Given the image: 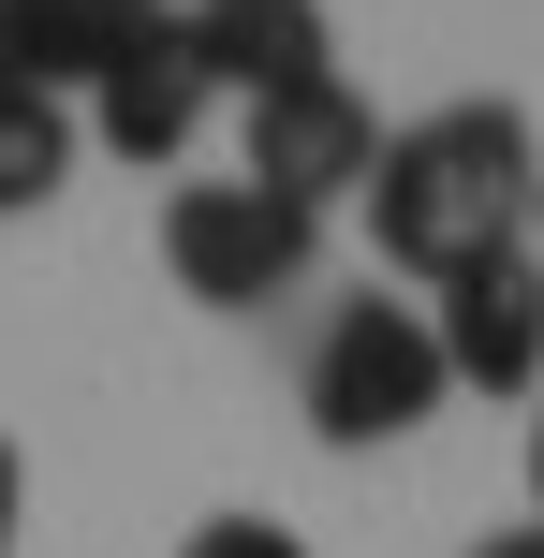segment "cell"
<instances>
[{
    "label": "cell",
    "mask_w": 544,
    "mask_h": 558,
    "mask_svg": "<svg viewBox=\"0 0 544 558\" xmlns=\"http://www.w3.org/2000/svg\"><path fill=\"white\" fill-rule=\"evenodd\" d=\"M162 265H177L192 308H280V294H310L324 221L280 206V192H251V177H192V192L162 206Z\"/></svg>",
    "instance_id": "3"
},
{
    "label": "cell",
    "mask_w": 544,
    "mask_h": 558,
    "mask_svg": "<svg viewBox=\"0 0 544 558\" xmlns=\"http://www.w3.org/2000/svg\"><path fill=\"white\" fill-rule=\"evenodd\" d=\"M530 500H544V412H530Z\"/></svg>",
    "instance_id": "13"
},
{
    "label": "cell",
    "mask_w": 544,
    "mask_h": 558,
    "mask_svg": "<svg viewBox=\"0 0 544 558\" xmlns=\"http://www.w3.org/2000/svg\"><path fill=\"white\" fill-rule=\"evenodd\" d=\"M530 235H544V177H530Z\"/></svg>",
    "instance_id": "14"
},
{
    "label": "cell",
    "mask_w": 544,
    "mask_h": 558,
    "mask_svg": "<svg viewBox=\"0 0 544 558\" xmlns=\"http://www.w3.org/2000/svg\"><path fill=\"white\" fill-rule=\"evenodd\" d=\"M177 0H0V88H45V104H74V88H104V59L133 45V29H162Z\"/></svg>",
    "instance_id": "8"
},
{
    "label": "cell",
    "mask_w": 544,
    "mask_h": 558,
    "mask_svg": "<svg viewBox=\"0 0 544 558\" xmlns=\"http://www.w3.org/2000/svg\"><path fill=\"white\" fill-rule=\"evenodd\" d=\"M427 338H442V383H457V397H530L544 383V265L500 251V265L442 279Z\"/></svg>",
    "instance_id": "5"
},
{
    "label": "cell",
    "mask_w": 544,
    "mask_h": 558,
    "mask_svg": "<svg viewBox=\"0 0 544 558\" xmlns=\"http://www.w3.org/2000/svg\"><path fill=\"white\" fill-rule=\"evenodd\" d=\"M59 177H74V104H45V88H0V221H29Z\"/></svg>",
    "instance_id": "9"
},
{
    "label": "cell",
    "mask_w": 544,
    "mask_h": 558,
    "mask_svg": "<svg viewBox=\"0 0 544 558\" xmlns=\"http://www.w3.org/2000/svg\"><path fill=\"white\" fill-rule=\"evenodd\" d=\"M530 177H544V133L516 104H427V118H398L383 133V162H368V235H383V265H412V279H471V265H500L530 235Z\"/></svg>",
    "instance_id": "1"
},
{
    "label": "cell",
    "mask_w": 544,
    "mask_h": 558,
    "mask_svg": "<svg viewBox=\"0 0 544 558\" xmlns=\"http://www.w3.org/2000/svg\"><path fill=\"white\" fill-rule=\"evenodd\" d=\"M177 558H310V544H294L280 514H206V530L177 544Z\"/></svg>",
    "instance_id": "10"
},
{
    "label": "cell",
    "mask_w": 544,
    "mask_h": 558,
    "mask_svg": "<svg viewBox=\"0 0 544 558\" xmlns=\"http://www.w3.org/2000/svg\"><path fill=\"white\" fill-rule=\"evenodd\" d=\"M177 29H192L206 88H235V104H280V88H324V74H339L324 0H177Z\"/></svg>",
    "instance_id": "6"
},
{
    "label": "cell",
    "mask_w": 544,
    "mask_h": 558,
    "mask_svg": "<svg viewBox=\"0 0 544 558\" xmlns=\"http://www.w3.org/2000/svg\"><path fill=\"white\" fill-rule=\"evenodd\" d=\"M206 104H221V88H206V59H192V29H133V45L104 59V88H88V133L118 147V162H177V147L206 133Z\"/></svg>",
    "instance_id": "7"
},
{
    "label": "cell",
    "mask_w": 544,
    "mask_h": 558,
    "mask_svg": "<svg viewBox=\"0 0 544 558\" xmlns=\"http://www.w3.org/2000/svg\"><path fill=\"white\" fill-rule=\"evenodd\" d=\"M471 558H544V530H486V544H471Z\"/></svg>",
    "instance_id": "12"
},
{
    "label": "cell",
    "mask_w": 544,
    "mask_h": 558,
    "mask_svg": "<svg viewBox=\"0 0 544 558\" xmlns=\"http://www.w3.org/2000/svg\"><path fill=\"white\" fill-rule=\"evenodd\" d=\"M294 397H310V426H324L339 456H368V441H412L457 383H442V338H427V308H412V294H339Z\"/></svg>",
    "instance_id": "2"
},
{
    "label": "cell",
    "mask_w": 544,
    "mask_h": 558,
    "mask_svg": "<svg viewBox=\"0 0 544 558\" xmlns=\"http://www.w3.org/2000/svg\"><path fill=\"white\" fill-rule=\"evenodd\" d=\"M368 162H383V118L353 104L339 74L251 104V133H235V177H251V192H280V206H310V221H324L339 192H368Z\"/></svg>",
    "instance_id": "4"
},
{
    "label": "cell",
    "mask_w": 544,
    "mask_h": 558,
    "mask_svg": "<svg viewBox=\"0 0 544 558\" xmlns=\"http://www.w3.org/2000/svg\"><path fill=\"white\" fill-rule=\"evenodd\" d=\"M15 530H29V471H15V441H0V558H15Z\"/></svg>",
    "instance_id": "11"
}]
</instances>
